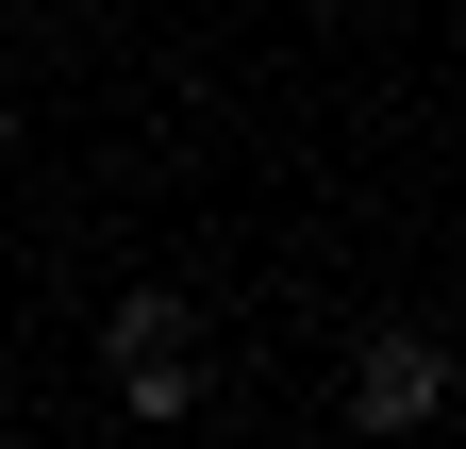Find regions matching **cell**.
Masks as SVG:
<instances>
[{"instance_id":"6da1fadb","label":"cell","mask_w":466,"mask_h":449,"mask_svg":"<svg viewBox=\"0 0 466 449\" xmlns=\"http://www.w3.org/2000/svg\"><path fill=\"white\" fill-rule=\"evenodd\" d=\"M350 433H433L450 400H466V366H450V333H417V316H383V333H350Z\"/></svg>"},{"instance_id":"277c9868","label":"cell","mask_w":466,"mask_h":449,"mask_svg":"<svg viewBox=\"0 0 466 449\" xmlns=\"http://www.w3.org/2000/svg\"><path fill=\"white\" fill-rule=\"evenodd\" d=\"M0 150H17V100H0Z\"/></svg>"},{"instance_id":"7a4b0ae2","label":"cell","mask_w":466,"mask_h":449,"mask_svg":"<svg viewBox=\"0 0 466 449\" xmlns=\"http://www.w3.org/2000/svg\"><path fill=\"white\" fill-rule=\"evenodd\" d=\"M167 350H200V316L167 300V284H134V300H100V366H167Z\"/></svg>"},{"instance_id":"3957f363","label":"cell","mask_w":466,"mask_h":449,"mask_svg":"<svg viewBox=\"0 0 466 449\" xmlns=\"http://www.w3.org/2000/svg\"><path fill=\"white\" fill-rule=\"evenodd\" d=\"M116 400H134V416H200V366L184 350H167V366H116Z\"/></svg>"}]
</instances>
